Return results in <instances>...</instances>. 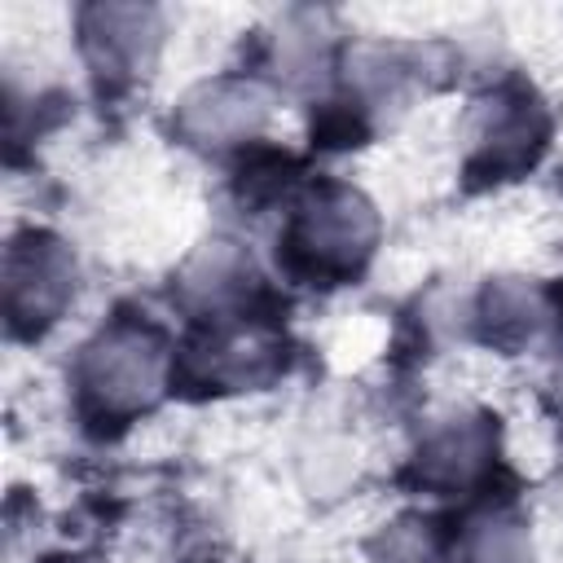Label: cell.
<instances>
[{"mask_svg":"<svg viewBox=\"0 0 563 563\" xmlns=\"http://www.w3.org/2000/svg\"><path fill=\"white\" fill-rule=\"evenodd\" d=\"M163 334L145 321H110L75 365L79 413L92 427H128L163 391Z\"/></svg>","mask_w":563,"mask_h":563,"instance_id":"6da1fadb","label":"cell"},{"mask_svg":"<svg viewBox=\"0 0 563 563\" xmlns=\"http://www.w3.org/2000/svg\"><path fill=\"white\" fill-rule=\"evenodd\" d=\"M378 238L374 207L347 185H317L290 216L282 255L295 277L308 282H343L352 277Z\"/></svg>","mask_w":563,"mask_h":563,"instance_id":"7a4b0ae2","label":"cell"},{"mask_svg":"<svg viewBox=\"0 0 563 563\" xmlns=\"http://www.w3.org/2000/svg\"><path fill=\"white\" fill-rule=\"evenodd\" d=\"M75 295V260L70 251L48 233H22L13 238L4 255V308L9 325L22 334H40L62 317V308Z\"/></svg>","mask_w":563,"mask_h":563,"instance_id":"3957f363","label":"cell"},{"mask_svg":"<svg viewBox=\"0 0 563 563\" xmlns=\"http://www.w3.org/2000/svg\"><path fill=\"white\" fill-rule=\"evenodd\" d=\"M79 44L106 84H128L158 48V13L141 4H92L79 13Z\"/></svg>","mask_w":563,"mask_h":563,"instance_id":"277c9868","label":"cell"},{"mask_svg":"<svg viewBox=\"0 0 563 563\" xmlns=\"http://www.w3.org/2000/svg\"><path fill=\"white\" fill-rule=\"evenodd\" d=\"M268 119V101L255 84H238V79H216L194 88L180 110H176V128L189 145H233L246 141L264 128Z\"/></svg>","mask_w":563,"mask_h":563,"instance_id":"5b68a950","label":"cell"},{"mask_svg":"<svg viewBox=\"0 0 563 563\" xmlns=\"http://www.w3.org/2000/svg\"><path fill=\"white\" fill-rule=\"evenodd\" d=\"M545 132H550L545 110L523 88L501 92L493 114H488V123H484V132H479V150H475L471 167L484 172L488 180L515 176V172L537 163V154L545 145Z\"/></svg>","mask_w":563,"mask_h":563,"instance_id":"8992f818","label":"cell"},{"mask_svg":"<svg viewBox=\"0 0 563 563\" xmlns=\"http://www.w3.org/2000/svg\"><path fill=\"white\" fill-rule=\"evenodd\" d=\"M493 453V435L484 427V418H462L449 422L444 431L431 435V444L418 453V479L431 488H466L471 479H479L484 462Z\"/></svg>","mask_w":563,"mask_h":563,"instance_id":"52a82bcc","label":"cell"},{"mask_svg":"<svg viewBox=\"0 0 563 563\" xmlns=\"http://www.w3.org/2000/svg\"><path fill=\"white\" fill-rule=\"evenodd\" d=\"M479 317H484V339L488 343L519 347L523 339H532V330L541 321V299L523 282H493L479 299Z\"/></svg>","mask_w":563,"mask_h":563,"instance_id":"ba28073f","label":"cell"},{"mask_svg":"<svg viewBox=\"0 0 563 563\" xmlns=\"http://www.w3.org/2000/svg\"><path fill=\"white\" fill-rule=\"evenodd\" d=\"M374 559L378 563H457L453 550H449V541H444V532L431 519H418V515L391 523L383 532Z\"/></svg>","mask_w":563,"mask_h":563,"instance_id":"9c48e42d","label":"cell"},{"mask_svg":"<svg viewBox=\"0 0 563 563\" xmlns=\"http://www.w3.org/2000/svg\"><path fill=\"white\" fill-rule=\"evenodd\" d=\"M53 563H101V559H53Z\"/></svg>","mask_w":563,"mask_h":563,"instance_id":"30bf717a","label":"cell"}]
</instances>
